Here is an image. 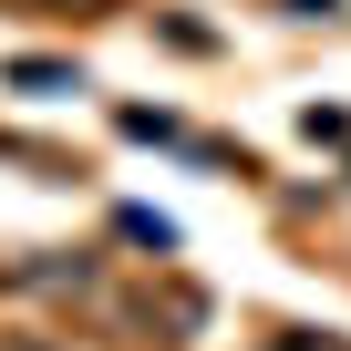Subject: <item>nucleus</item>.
Returning a JSON list of instances; mask_svg holds the SVG:
<instances>
[{"label":"nucleus","instance_id":"obj_1","mask_svg":"<svg viewBox=\"0 0 351 351\" xmlns=\"http://www.w3.org/2000/svg\"><path fill=\"white\" fill-rule=\"evenodd\" d=\"M11 83H21V93H83L73 62H11Z\"/></svg>","mask_w":351,"mask_h":351},{"label":"nucleus","instance_id":"obj_2","mask_svg":"<svg viewBox=\"0 0 351 351\" xmlns=\"http://www.w3.org/2000/svg\"><path fill=\"white\" fill-rule=\"evenodd\" d=\"M114 228H124V238H134V248H155V258H165V248H176V228H165V217H145V207H124V217H114Z\"/></svg>","mask_w":351,"mask_h":351},{"label":"nucleus","instance_id":"obj_3","mask_svg":"<svg viewBox=\"0 0 351 351\" xmlns=\"http://www.w3.org/2000/svg\"><path fill=\"white\" fill-rule=\"evenodd\" d=\"M279 351H330V341H279Z\"/></svg>","mask_w":351,"mask_h":351},{"label":"nucleus","instance_id":"obj_4","mask_svg":"<svg viewBox=\"0 0 351 351\" xmlns=\"http://www.w3.org/2000/svg\"><path fill=\"white\" fill-rule=\"evenodd\" d=\"M21 351H32V341H21Z\"/></svg>","mask_w":351,"mask_h":351}]
</instances>
